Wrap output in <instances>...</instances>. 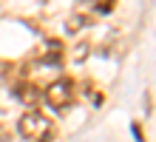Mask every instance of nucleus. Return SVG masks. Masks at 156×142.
Listing matches in <instances>:
<instances>
[{
	"label": "nucleus",
	"mask_w": 156,
	"mask_h": 142,
	"mask_svg": "<svg viewBox=\"0 0 156 142\" xmlns=\"http://www.w3.org/2000/svg\"><path fill=\"white\" fill-rule=\"evenodd\" d=\"M17 131H20V137L29 139V142H48L54 137V122L45 117V114H40L37 108H29L20 119H17Z\"/></svg>",
	"instance_id": "1"
},
{
	"label": "nucleus",
	"mask_w": 156,
	"mask_h": 142,
	"mask_svg": "<svg viewBox=\"0 0 156 142\" xmlns=\"http://www.w3.org/2000/svg\"><path fill=\"white\" fill-rule=\"evenodd\" d=\"M43 100L48 102L54 111H66L68 105H74L77 88H74V82H71V80H54L48 88L43 91Z\"/></svg>",
	"instance_id": "2"
},
{
	"label": "nucleus",
	"mask_w": 156,
	"mask_h": 142,
	"mask_svg": "<svg viewBox=\"0 0 156 142\" xmlns=\"http://www.w3.org/2000/svg\"><path fill=\"white\" fill-rule=\"evenodd\" d=\"M17 100L26 102L29 108H37L40 102H43V94L37 91V85H29V82H26V85H20V88H17Z\"/></svg>",
	"instance_id": "3"
},
{
	"label": "nucleus",
	"mask_w": 156,
	"mask_h": 142,
	"mask_svg": "<svg viewBox=\"0 0 156 142\" xmlns=\"http://www.w3.org/2000/svg\"><path fill=\"white\" fill-rule=\"evenodd\" d=\"M82 23H85L82 17H71V20H68V31H80V28H82Z\"/></svg>",
	"instance_id": "4"
}]
</instances>
